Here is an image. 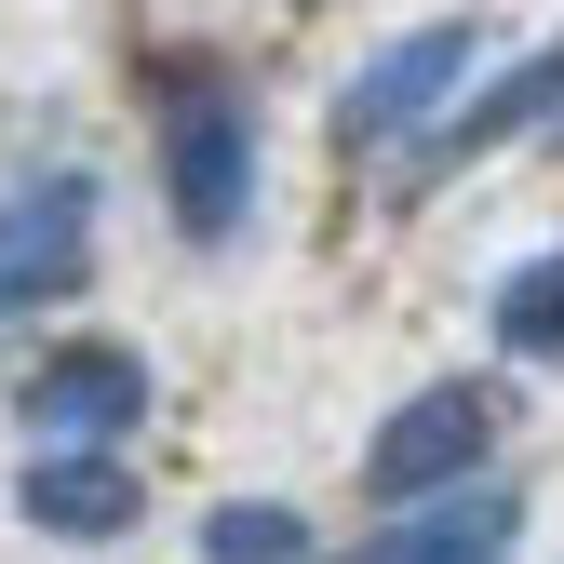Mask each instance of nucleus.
Listing matches in <instances>:
<instances>
[{
    "label": "nucleus",
    "instance_id": "obj_1",
    "mask_svg": "<svg viewBox=\"0 0 564 564\" xmlns=\"http://www.w3.org/2000/svg\"><path fill=\"white\" fill-rule=\"evenodd\" d=\"M162 202H175L188 242H229L242 202H256V121H242V95L216 67H188V54L162 67Z\"/></svg>",
    "mask_w": 564,
    "mask_h": 564
},
{
    "label": "nucleus",
    "instance_id": "obj_2",
    "mask_svg": "<svg viewBox=\"0 0 564 564\" xmlns=\"http://www.w3.org/2000/svg\"><path fill=\"white\" fill-rule=\"evenodd\" d=\"M457 67H484V28L470 14H444V28H403L364 82L336 95V149H390V134H416L444 95H457Z\"/></svg>",
    "mask_w": 564,
    "mask_h": 564
},
{
    "label": "nucleus",
    "instance_id": "obj_3",
    "mask_svg": "<svg viewBox=\"0 0 564 564\" xmlns=\"http://www.w3.org/2000/svg\"><path fill=\"white\" fill-rule=\"evenodd\" d=\"M470 470H484V390H416L364 444V498H444Z\"/></svg>",
    "mask_w": 564,
    "mask_h": 564
},
{
    "label": "nucleus",
    "instance_id": "obj_4",
    "mask_svg": "<svg viewBox=\"0 0 564 564\" xmlns=\"http://www.w3.org/2000/svg\"><path fill=\"white\" fill-rule=\"evenodd\" d=\"M82 256H95V188H82V175H41V188L0 202V310L67 296V282H82Z\"/></svg>",
    "mask_w": 564,
    "mask_h": 564
},
{
    "label": "nucleus",
    "instance_id": "obj_5",
    "mask_svg": "<svg viewBox=\"0 0 564 564\" xmlns=\"http://www.w3.org/2000/svg\"><path fill=\"white\" fill-rule=\"evenodd\" d=\"M134 416H149V364H134V349H54L28 377V431L41 444H108Z\"/></svg>",
    "mask_w": 564,
    "mask_h": 564
},
{
    "label": "nucleus",
    "instance_id": "obj_6",
    "mask_svg": "<svg viewBox=\"0 0 564 564\" xmlns=\"http://www.w3.org/2000/svg\"><path fill=\"white\" fill-rule=\"evenodd\" d=\"M14 498H28L41 538H121V524H134V470H121L108 444H41Z\"/></svg>",
    "mask_w": 564,
    "mask_h": 564
},
{
    "label": "nucleus",
    "instance_id": "obj_7",
    "mask_svg": "<svg viewBox=\"0 0 564 564\" xmlns=\"http://www.w3.org/2000/svg\"><path fill=\"white\" fill-rule=\"evenodd\" d=\"M551 108H564V41L511 54L498 82H484V95H470V108L431 134V162H484V149H511V134H524V121H551Z\"/></svg>",
    "mask_w": 564,
    "mask_h": 564
},
{
    "label": "nucleus",
    "instance_id": "obj_8",
    "mask_svg": "<svg viewBox=\"0 0 564 564\" xmlns=\"http://www.w3.org/2000/svg\"><path fill=\"white\" fill-rule=\"evenodd\" d=\"M498 551H511V498H484V484H444V498L416 511V524H390L364 564H498Z\"/></svg>",
    "mask_w": 564,
    "mask_h": 564
},
{
    "label": "nucleus",
    "instance_id": "obj_9",
    "mask_svg": "<svg viewBox=\"0 0 564 564\" xmlns=\"http://www.w3.org/2000/svg\"><path fill=\"white\" fill-rule=\"evenodd\" d=\"M498 349L511 364H564V256H524L498 282Z\"/></svg>",
    "mask_w": 564,
    "mask_h": 564
},
{
    "label": "nucleus",
    "instance_id": "obj_10",
    "mask_svg": "<svg viewBox=\"0 0 564 564\" xmlns=\"http://www.w3.org/2000/svg\"><path fill=\"white\" fill-rule=\"evenodd\" d=\"M202 551H216V564H310V524L296 511H216V524H202Z\"/></svg>",
    "mask_w": 564,
    "mask_h": 564
}]
</instances>
